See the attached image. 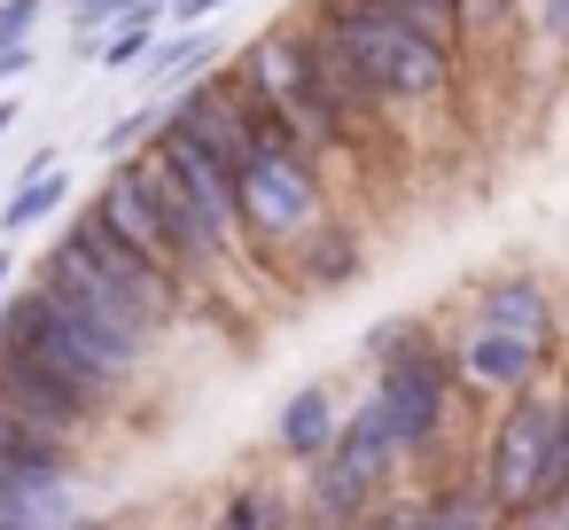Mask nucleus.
<instances>
[{
    "mask_svg": "<svg viewBox=\"0 0 569 530\" xmlns=\"http://www.w3.org/2000/svg\"><path fill=\"white\" fill-rule=\"evenodd\" d=\"M312 17L359 56V71L375 79V94L390 110H429L460 79V56H445L437 40H421L413 24H398L382 0H312Z\"/></svg>",
    "mask_w": 569,
    "mask_h": 530,
    "instance_id": "4",
    "label": "nucleus"
},
{
    "mask_svg": "<svg viewBox=\"0 0 569 530\" xmlns=\"http://www.w3.org/2000/svg\"><path fill=\"white\" fill-rule=\"evenodd\" d=\"M141 9H157V0H63V24L94 48V40H110L118 24H133Z\"/></svg>",
    "mask_w": 569,
    "mask_h": 530,
    "instance_id": "21",
    "label": "nucleus"
},
{
    "mask_svg": "<svg viewBox=\"0 0 569 530\" xmlns=\"http://www.w3.org/2000/svg\"><path fill=\"white\" fill-rule=\"evenodd\" d=\"M336 429H343L336 390H328V382H305V390H289V398H281V413H273V460L312 468V460L336 444Z\"/></svg>",
    "mask_w": 569,
    "mask_h": 530,
    "instance_id": "13",
    "label": "nucleus"
},
{
    "mask_svg": "<svg viewBox=\"0 0 569 530\" xmlns=\"http://www.w3.org/2000/svg\"><path fill=\"white\" fill-rule=\"evenodd\" d=\"M0 530H24V522H0ZM79 530H110V522H79Z\"/></svg>",
    "mask_w": 569,
    "mask_h": 530,
    "instance_id": "30",
    "label": "nucleus"
},
{
    "mask_svg": "<svg viewBox=\"0 0 569 530\" xmlns=\"http://www.w3.org/2000/svg\"><path fill=\"white\" fill-rule=\"evenodd\" d=\"M289 273H305V289H343V281H359V273H367V258H359L351 227L336 219V227H320V234L297 250V266H289Z\"/></svg>",
    "mask_w": 569,
    "mask_h": 530,
    "instance_id": "16",
    "label": "nucleus"
},
{
    "mask_svg": "<svg viewBox=\"0 0 569 530\" xmlns=\"http://www.w3.org/2000/svg\"><path fill=\"white\" fill-rule=\"evenodd\" d=\"M63 203H71V172H63V164H56V172H32V180H17L9 203H0V234L17 242V234H32L40 219H56Z\"/></svg>",
    "mask_w": 569,
    "mask_h": 530,
    "instance_id": "19",
    "label": "nucleus"
},
{
    "mask_svg": "<svg viewBox=\"0 0 569 530\" xmlns=\"http://www.w3.org/2000/svg\"><path fill=\"white\" fill-rule=\"evenodd\" d=\"M0 406L17 421H32V429H48V437H63V444H87V429L110 421L87 390H71L63 374L32 367V359H9V351H0Z\"/></svg>",
    "mask_w": 569,
    "mask_h": 530,
    "instance_id": "11",
    "label": "nucleus"
},
{
    "mask_svg": "<svg viewBox=\"0 0 569 530\" xmlns=\"http://www.w3.org/2000/svg\"><path fill=\"white\" fill-rule=\"evenodd\" d=\"M164 32L172 24H164V0H157V9H141L133 24H118L110 40H94V71H110V79L118 71H149V56L164 48Z\"/></svg>",
    "mask_w": 569,
    "mask_h": 530,
    "instance_id": "17",
    "label": "nucleus"
},
{
    "mask_svg": "<svg viewBox=\"0 0 569 530\" xmlns=\"http://www.w3.org/2000/svg\"><path fill=\"white\" fill-rule=\"evenodd\" d=\"M0 351L9 359H32V367H48V374H63L71 390H87L102 413L133 390V367L79 320V304H63L48 281H24L9 304H0Z\"/></svg>",
    "mask_w": 569,
    "mask_h": 530,
    "instance_id": "3",
    "label": "nucleus"
},
{
    "mask_svg": "<svg viewBox=\"0 0 569 530\" xmlns=\"http://www.w3.org/2000/svg\"><path fill=\"white\" fill-rule=\"evenodd\" d=\"M382 9L398 24H413L421 40H437L445 56H468V17H460V0H382Z\"/></svg>",
    "mask_w": 569,
    "mask_h": 530,
    "instance_id": "20",
    "label": "nucleus"
},
{
    "mask_svg": "<svg viewBox=\"0 0 569 530\" xmlns=\"http://www.w3.org/2000/svg\"><path fill=\"white\" fill-rule=\"evenodd\" d=\"M468 328H499V336L561 351V312H553V289L538 273H491V281H476L468 289Z\"/></svg>",
    "mask_w": 569,
    "mask_h": 530,
    "instance_id": "12",
    "label": "nucleus"
},
{
    "mask_svg": "<svg viewBox=\"0 0 569 530\" xmlns=\"http://www.w3.org/2000/svg\"><path fill=\"white\" fill-rule=\"evenodd\" d=\"M421 530H507V514L483 499V483H437L429 507H421Z\"/></svg>",
    "mask_w": 569,
    "mask_h": 530,
    "instance_id": "18",
    "label": "nucleus"
},
{
    "mask_svg": "<svg viewBox=\"0 0 569 530\" xmlns=\"http://www.w3.org/2000/svg\"><path fill=\"white\" fill-rule=\"evenodd\" d=\"M398 468H406V452H398V437H390V421H382V406L375 398H359L351 413H343V429H336V444L305 468V514H312V530H359L375 507H390L398 491Z\"/></svg>",
    "mask_w": 569,
    "mask_h": 530,
    "instance_id": "5",
    "label": "nucleus"
},
{
    "mask_svg": "<svg viewBox=\"0 0 569 530\" xmlns=\"http://www.w3.org/2000/svg\"><path fill=\"white\" fill-rule=\"evenodd\" d=\"M421 507H429V499H390V507H375L359 530H421Z\"/></svg>",
    "mask_w": 569,
    "mask_h": 530,
    "instance_id": "24",
    "label": "nucleus"
},
{
    "mask_svg": "<svg viewBox=\"0 0 569 530\" xmlns=\"http://www.w3.org/2000/svg\"><path fill=\"white\" fill-rule=\"evenodd\" d=\"M507 530H569V491H561V499H546L538 514H522V522H507Z\"/></svg>",
    "mask_w": 569,
    "mask_h": 530,
    "instance_id": "26",
    "label": "nucleus"
},
{
    "mask_svg": "<svg viewBox=\"0 0 569 530\" xmlns=\"http://www.w3.org/2000/svg\"><path fill=\"white\" fill-rule=\"evenodd\" d=\"M553 468H561V390H522L491 413L483 452H476V483L483 499L522 522L553 499Z\"/></svg>",
    "mask_w": 569,
    "mask_h": 530,
    "instance_id": "6",
    "label": "nucleus"
},
{
    "mask_svg": "<svg viewBox=\"0 0 569 530\" xmlns=\"http://www.w3.org/2000/svg\"><path fill=\"white\" fill-rule=\"evenodd\" d=\"M297 32H305V56H312V71H320V94H328V110L343 118L351 149H367V141L390 126V102L375 94V79L359 71V56H351V48H343V40H336V32H328L312 9L297 17Z\"/></svg>",
    "mask_w": 569,
    "mask_h": 530,
    "instance_id": "10",
    "label": "nucleus"
},
{
    "mask_svg": "<svg viewBox=\"0 0 569 530\" xmlns=\"http://www.w3.org/2000/svg\"><path fill=\"white\" fill-rule=\"evenodd\" d=\"M367 367H375V390H367V398L382 406V421H390L406 468L429 460V452L445 444L452 398H460L452 351L437 343L429 320H382V328H367Z\"/></svg>",
    "mask_w": 569,
    "mask_h": 530,
    "instance_id": "1",
    "label": "nucleus"
},
{
    "mask_svg": "<svg viewBox=\"0 0 569 530\" xmlns=\"http://www.w3.org/2000/svg\"><path fill=\"white\" fill-rule=\"evenodd\" d=\"M530 9V0H460V17H468V48L476 40H499V32H515V17Z\"/></svg>",
    "mask_w": 569,
    "mask_h": 530,
    "instance_id": "22",
    "label": "nucleus"
},
{
    "mask_svg": "<svg viewBox=\"0 0 569 530\" xmlns=\"http://www.w3.org/2000/svg\"><path fill=\"white\" fill-rule=\"evenodd\" d=\"M203 63H219V40H211V32H164V48H157L149 71H141V79H149V102H180L196 79H211Z\"/></svg>",
    "mask_w": 569,
    "mask_h": 530,
    "instance_id": "14",
    "label": "nucleus"
},
{
    "mask_svg": "<svg viewBox=\"0 0 569 530\" xmlns=\"http://www.w3.org/2000/svg\"><path fill=\"white\" fill-rule=\"evenodd\" d=\"M17 118H24V102H17V94H0V141H9V126H17Z\"/></svg>",
    "mask_w": 569,
    "mask_h": 530,
    "instance_id": "29",
    "label": "nucleus"
},
{
    "mask_svg": "<svg viewBox=\"0 0 569 530\" xmlns=\"http://www.w3.org/2000/svg\"><path fill=\"white\" fill-rule=\"evenodd\" d=\"M569 491V390H561V468H553V499Z\"/></svg>",
    "mask_w": 569,
    "mask_h": 530,
    "instance_id": "27",
    "label": "nucleus"
},
{
    "mask_svg": "<svg viewBox=\"0 0 569 530\" xmlns=\"http://www.w3.org/2000/svg\"><path fill=\"white\" fill-rule=\"evenodd\" d=\"M9 281H17V250H0V304H9V297H17Z\"/></svg>",
    "mask_w": 569,
    "mask_h": 530,
    "instance_id": "28",
    "label": "nucleus"
},
{
    "mask_svg": "<svg viewBox=\"0 0 569 530\" xmlns=\"http://www.w3.org/2000/svg\"><path fill=\"white\" fill-rule=\"evenodd\" d=\"M219 530H312V514H305V499H281L266 483H234L219 499Z\"/></svg>",
    "mask_w": 569,
    "mask_h": 530,
    "instance_id": "15",
    "label": "nucleus"
},
{
    "mask_svg": "<svg viewBox=\"0 0 569 530\" xmlns=\"http://www.w3.org/2000/svg\"><path fill=\"white\" fill-rule=\"evenodd\" d=\"M40 281H48L63 304H79V320H87V328H94V336H102V343L133 367V374H141V367L164 351V336H172V328H164L141 297H126V289H118V281H110V273H102V266L71 242V234H56V242H48Z\"/></svg>",
    "mask_w": 569,
    "mask_h": 530,
    "instance_id": "8",
    "label": "nucleus"
},
{
    "mask_svg": "<svg viewBox=\"0 0 569 530\" xmlns=\"http://www.w3.org/2000/svg\"><path fill=\"white\" fill-rule=\"evenodd\" d=\"M32 63H40V48H32V40H9V48H0V87H17Z\"/></svg>",
    "mask_w": 569,
    "mask_h": 530,
    "instance_id": "25",
    "label": "nucleus"
},
{
    "mask_svg": "<svg viewBox=\"0 0 569 530\" xmlns=\"http://www.w3.org/2000/svg\"><path fill=\"white\" fill-rule=\"evenodd\" d=\"M234 196H242V227H250V258H258V266H281V258H297L320 227H336L328 164H320L305 141H289V133H266V141H258V157H250L242 180H234Z\"/></svg>",
    "mask_w": 569,
    "mask_h": 530,
    "instance_id": "2",
    "label": "nucleus"
},
{
    "mask_svg": "<svg viewBox=\"0 0 569 530\" xmlns=\"http://www.w3.org/2000/svg\"><path fill=\"white\" fill-rule=\"evenodd\" d=\"M40 17H48V0H0V48H9V40H32Z\"/></svg>",
    "mask_w": 569,
    "mask_h": 530,
    "instance_id": "23",
    "label": "nucleus"
},
{
    "mask_svg": "<svg viewBox=\"0 0 569 530\" xmlns=\"http://www.w3.org/2000/svg\"><path fill=\"white\" fill-rule=\"evenodd\" d=\"M452 374H460V390L507 406V398H522V390H546L553 351H546V343H522V336H499V328H460Z\"/></svg>",
    "mask_w": 569,
    "mask_h": 530,
    "instance_id": "9",
    "label": "nucleus"
},
{
    "mask_svg": "<svg viewBox=\"0 0 569 530\" xmlns=\"http://www.w3.org/2000/svg\"><path fill=\"white\" fill-rule=\"evenodd\" d=\"M234 71H242V79H250V94L273 110V126H281L289 141H305L320 164L359 157V149H351V133H343V118H336V110H328V94H320V71H312V56H305V32H297V24L258 32V40L234 56Z\"/></svg>",
    "mask_w": 569,
    "mask_h": 530,
    "instance_id": "7",
    "label": "nucleus"
}]
</instances>
